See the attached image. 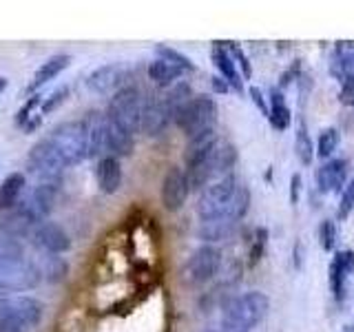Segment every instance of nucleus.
<instances>
[{
  "label": "nucleus",
  "mask_w": 354,
  "mask_h": 332,
  "mask_svg": "<svg viewBox=\"0 0 354 332\" xmlns=\"http://www.w3.org/2000/svg\"><path fill=\"white\" fill-rule=\"evenodd\" d=\"M215 120H217L215 100L208 95H199V98H193L191 102L180 111V116L175 118V124L182 129L186 138H195L199 133L215 129Z\"/></svg>",
  "instance_id": "4"
},
{
  "label": "nucleus",
  "mask_w": 354,
  "mask_h": 332,
  "mask_svg": "<svg viewBox=\"0 0 354 332\" xmlns=\"http://www.w3.org/2000/svg\"><path fill=\"white\" fill-rule=\"evenodd\" d=\"M339 147V131L337 129H324L319 133V140H317V155L321 160H328L332 153L337 151Z\"/></svg>",
  "instance_id": "30"
},
{
  "label": "nucleus",
  "mask_w": 354,
  "mask_h": 332,
  "mask_svg": "<svg viewBox=\"0 0 354 332\" xmlns=\"http://www.w3.org/2000/svg\"><path fill=\"white\" fill-rule=\"evenodd\" d=\"M55 197H58V184H40L22 199L18 208V215L27 221V224H42L44 219L51 215Z\"/></svg>",
  "instance_id": "8"
},
{
  "label": "nucleus",
  "mask_w": 354,
  "mask_h": 332,
  "mask_svg": "<svg viewBox=\"0 0 354 332\" xmlns=\"http://www.w3.org/2000/svg\"><path fill=\"white\" fill-rule=\"evenodd\" d=\"M352 210H354V177L346 184V188H343L341 202H339V210H337V217H339L341 221H343V219H348Z\"/></svg>",
  "instance_id": "35"
},
{
  "label": "nucleus",
  "mask_w": 354,
  "mask_h": 332,
  "mask_svg": "<svg viewBox=\"0 0 354 332\" xmlns=\"http://www.w3.org/2000/svg\"><path fill=\"white\" fill-rule=\"evenodd\" d=\"M27 162H29L31 173H36L42 180V184H58L62 171L66 169L64 162L60 160V155L55 153V149L51 147V142L47 138L33 144Z\"/></svg>",
  "instance_id": "6"
},
{
  "label": "nucleus",
  "mask_w": 354,
  "mask_h": 332,
  "mask_svg": "<svg viewBox=\"0 0 354 332\" xmlns=\"http://www.w3.org/2000/svg\"><path fill=\"white\" fill-rule=\"evenodd\" d=\"M248 95H250V100L254 104H257V109L261 111V113L268 118L270 116V109H268V104H266V98H263V93H261V89H257V86H250L248 89Z\"/></svg>",
  "instance_id": "42"
},
{
  "label": "nucleus",
  "mask_w": 354,
  "mask_h": 332,
  "mask_svg": "<svg viewBox=\"0 0 354 332\" xmlns=\"http://www.w3.org/2000/svg\"><path fill=\"white\" fill-rule=\"evenodd\" d=\"M182 73H184V71H182V69H177L175 64L166 62V60H160V58H155V60L149 64V77H151V80H153L155 84H160V86H171Z\"/></svg>",
  "instance_id": "25"
},
{
  "label": "nucleus",
  "mask_w": 354,
  "mask_h": 332,
  "mask_svg": "<svg viewBox=\"0 0 354 332\" xmlns=\"http://www.w3.org/2000/svg\"><path fill=\"white\" fill-rule=\"evenodd\" d=\"M5 89H7V77H0V95H3Z\"/></svg>",
  "instance_id": "47"
},
{
  "label": "nucleus",
  "mask_w": 354,
  "mask_h": 332,
  "mask_svg": "<svg viewBox=\"0 0 354 332\" xmlns=\"http://www.w3.org/2000/svg\"><path fill=\"white\" fill-rule=\"evenodd\" d=\"M86 133V149L88 158H104L106 155V116L100 111H88L82 120Z\"/></svg>",
  "instance_id": "15"
},
{
  "label": "nucleus",
  "mask_w": 354,
  "mask_h": 332,
  "mask_svg": "<svg viewBox=\"0 0 354 332\" xmlns=\"http://www.w3.org/2000/svg\"><path fill=\"white\" fill-rule=\"evenodd\" d=\"M210 84H213V91H215V93H228V91H230V84H228L221 75H213V80H210Z\"/></svg>",
  "instance_id": "44"
},
{
  "label": "nucleus",
  "mask_w": 354,
  "mask_h": 332,
  "mask_svg": "<svg viewBox=\"0 0 354 332\" xmlns=\"http://www.w3.org/2000/svg\"><path fill=\"white\" fill-rule=\"evenodd\" d=\"M33 243L49 255H60L71 248L69 235L55 221H42V224H38L36 230H33Z\"/></svg>",
  "instance_id": "14"
},
{
  "label": "nucleus",
  "mask_w": 354,
  "mask_h": 332,
  "mask_svg": "<svg viewBox=\"0 0 354 332\" xmlns=\"http://www.w3.org/2000/svg\"><path fill=\"white\" fill-rule=\"evenodd\" d=\"M270 116H268V122L272 124V129L277 131H286L290 127V109H288L286 100H283V93L279 89H270Z\"/></svg>",
  "instance_id": "24"
},
{
  "label": "nucleus",
  "mask_w": 354,
  "mask_h": 332,
  "mask_svg": "<svg viewBox=\"0 0 354 332\" xmlns=\"http://www.w3.org/2000/svg\"><path fill=\"white\" fill-rule=\"evenodd\" d=\"M155 53H158L160 60L171 62V64L177 66V69H182V71H193L195 69V64L191 62V58H186L184 53L175 51L171 47H164V44H158V47H155Z\"/></svg>",
  "instance_id": "31"
},
{
  "label": "nucleus",
  "mask_w": 354,
  "mask_h": 332,
  "mask_svg": "<svg viewBox=\"0 0 354 332\" xmlns=\"http://www.w3.org/2000/svg\"><path fill=\"white\" fill-rule=\"evenodd\" d=\"M40 122H42L40 116H33V118L27 122V124H25V133H31L33 129H38V127H40Z\"/></svg>",
  "instance_id": "45"
},
{
  "label": "nucleus",
  "mask_w": 354,
  "mask_h": 332,
  "mask_svg": "<svg viewBox=\"0 0 354 332\" xmlns=\"http://www.w3.org/2000/svg\"><path fill=\"white\" fill-rule=\"evenodd\" d=\"M346 177H348V162L346 160H330L317 171V186L321 193L337 191L346 188Z\"/></svg>",
  "instance_id": "17"
},
{
  "label": "nucleus",
  "mask_w": 354,
  "mask_h": 332,
  "mask_svg": "<svg viewBox=\"0 0 354 332\" xmlns=\"http://www.w3.org/2000/svg\"><path fill=\"white\" fill-rule=\"evenodd\" d=\"M95 177H97V186L102 193H106V195L118 193V188L122 186L120 160L113 158V155H104V158H100L97 166H95Z\"/></svg>",
  "instance_id": "19"
},
{
  "label": "nucleus",
  "mask_w": 354,
  "mask_h": 332,
  "mask_svg": "<svg viewBox=\"0 0 354 332\" xmlns=\"http://www.w3.org/2000/svg\"><path fill=\"white\" fill-rule=\"evenodd\" d=\"M164 98H166V104H169L171 113H173V122H175V118L180 116V111L193 100V91H191V86H188L186 82H180V84L171 86V91L166 93Z\"/></svg>",
  "instance_id": "26"
},
{
  "label": "nucleus",
  "mask_w": 354,
  "mask_h": 332,
  "mask_svg": "<svg viewBox=\"0 0 354 332\" xmlns=\"http://www.w3.org/2000/svg\"><path fill=\"white\" fill-rule=\"evenodd\" d=\"M5 306H7V302H5V299H0V315H3V310H5Z\"/></svg>",
  "instance_id": "48"
},
{
  "label": "nucleus",
  "mask_w": 354,
  "mask_h": 332,
  "mask_svg": "<svg viewBox=\"0 0 354 332\" xmlns=\"http://www.w3.org/2000/svg\"><path fill=\"white\" fill-rule=\"evenodd\" d=\"M66 95H69V86H60L58 91H53L47 100L42 102V113H51V111H55L58 109L64 100H66Z\"/></svg>",
  "instance_id": "39"
},
{
  "label": "nucleus",
  "mask_w": 354,
  "mask_h": 332,
  "mask_svg": "<svg viewBox=\"0 0 354 332\" xmlns=\"http://www.w3.org/2000/svg\"><path fill=\"white\" fill-rule=\"evenodd\" d=\"M266 243H268V230L266 228H257L254 230V239H252V246L248 252V266H257L266 252Z\"/></svg>",
  "instance_id": "32"
},
{
  "label": "nucleus",
  "mask_w": 354,
  "mask_h": 332,
  "mask_svg": "<svg viewBox=\"0 0 354 332\" xmlns=\"http://www.w3.org/2000/svg\"><path fill=\"white\" fill-rule=\"evenodd\" d=\"M268 310H270V299L259 290H252V293L224 299V304H221V319L250 332V328H254L268 315Z\"/></svg>",
  "instance_id": "1"
},
{
  "label": "nucleus",
  "mask_w": 354,
  "mask_h": 332,
  "mask_svg": "<svg viewBox=\"0 0 354 332\" xmlns=\"http://www.w3.org/2000/svg\"><path fill=\"white\" fill-rule=\"evenodd\" d=\"M299 193H301V175L295 173L290 180V204L299 202Z\"/></svg>",
  "instance_id": "43"
},
{
  "label": "nucleus",
  "mask_w": 354,
  "mask_h": 332,
  "mask_svg": "<svg viewBox=\"0 0 354 332\" xmlns=\"http://www.w3.org/2000/svg\"><path fill=\"white\" fill-rule=\"evenodd\" d=\"M129 69L124 64H104V66H97V69L86 77V86L91 89L93 93L100 95H109V93H118L124 89V82L129 77Z\"/></svg>",
  "instance_id": "12"
},
{
  "label": "nucleus",
  "mask_w": 354,
  "mask_h": 332,
  "mask_svg": "<svg viewBox=\"0 0 354 332\" xmlns=\"http://www.w3.org/2000/svg\"><path fill=\"white\" fill-rule=\"evenodd\" d=\"M217 144H219V140H217L215 129L199 133V136H195V138H188L186 151H184L186 169H191V166H195V164H199V162H204V160L208 158V155L215 151Z\"/></svg>",
  "instance_id": "18"
},
{
  "label": "nucleus",
  "mask_w": 354,
  "mask_h": 332,
  "mask_svg": "<svg viewBox=\"0 0 354 332\" xmlns=\"http://www.w3.org/2000/svg\"><path fill=\"white\" fill-rule=\"evenodd\" d=\"M188 193H191V186H188V177L186 171H182L180 166H171L166 171L164 180H162V204L166 210H180L186 202Z\"/></svg>",
  "instance_id": "13"
},
{
  "label": "nucleus",
  "mask_w": 354,
  "mask_h": 332,
  "mask_svg": "<svg viewBox=\"0 0 354 332\" xmlns=\"http://www.w3.org/2000/svg\"><path fill=\"white\" fill-rule=\"evenodd\" d=\"M335 241H337V228H335V221L326 219L324 224L319 226V243L324 250H332L335 248Z\"/></svg>",
  "instance_id": "36"
},
{
  "label": "nucleus",
  "mask_w": 354,
  "mask_h": 332,
  "mask_svg": "<svg viewBox=\"0 0 354 332\" xmlns=\"http://www.w3.org/2000/svg\"><path fill=\"white\" fill-rule=\"evenodd\" d=\"M0 332H22V330H18V328H14V326L5 324V321H0Z\"/></svg>",
  "instance_id": "46"
},
{
  "label": "nucleus",
  "mask_w": 354,
  "mask_h": 332,
  "mask_svg": "<svg viewBox=\"0 0 354 332\" xmlns=\"http://www.w3.org/2000/svg\"><path fill=\"white\" fill-rule=\"evenodd\" d=\"M42 275L47 277L49 282H62L66 275V261L62 257H58V255H51V257L44 261Z\"/></svg>",
  "instance_id": "34"
},
{
  "label": "nucleus",
  "mask_w": 354,
  "mask_h": 332,
  "mask_svg": "<svg viewBox=\"0 0 354 332\" xmlns=\"http://www.w3.org/2000/svg\"><path fill=\"white\" fill-rule=\"evenodd\" d=\"M239 182L232 175L221 177V180L213 182L206 186L202 195L197 199V215L199 219H215V217H224L226 208L230 204L232 195H235Z\"/></svg>",
  "instance_id": "5"
},
{
  "label": "nucleus",
  "mask_w": 354,
  "mask_h": 332,
  "mask_svg": "<svg viewBox=\"0 0 354 332\" xmlns=\"http://www.w3.org/2000/svg\"><path fill=\"white\" fill-rule=\"evenodd\" d=\"M210 58H213L215 69L230 84V89H235L237 93H241L243 91V80H241V75L237 71L235 60H232V55L226 49V42H215L213 51H210Z\"/></svg>",
  "instance_id": "16"
},
{
  "label": "nucleus",
  "mask_w": 354,
  "mask_h": 332,
  "mask_svg": "<svg viewBox=\"0 0 354 332\" xmlns=\"http://www.w3.org/2000/svg\"><path fill=\"white\" fill-rule=\"evenodd\" d=\"M219 264H221V255L215 246H206L197 248L191 257H188L186 266H184V282L191 286H202L206 282H210L213 277L219 273Z\"/></svg>",
  "instance_id": "7"
},
{
  "label": "nucleus",
  "mask_w": 354,
  "mask_h": 332,
  "mask_svg": "<svg viewBox=\"0 0 354 332\" xmlns=\"http://www.w3.org/2000/svg\"><path fill=\"white\" fill-rule=\"evenodd\" d=\"M69 62H71V55H66V53L51 55V58L47 62H42L36 69V73H33L29 91H33V89H38L42 84H47L49 80H53V77H58L66 66H69Z\"/></svg>",
  "instance_id": "21"
},
{
  "label": "nucleus",
  "mask_w": 354,
  "mask_h": 332,
  "mask_svg": "<svg viewBox=\"0 0 354 332\" xmlns=\"http://www.w3.org/2000/svg\"><path fill=\"white\" fill-rule=\"evenodd\" d=\"M40 102H42L40 95H33V98H29L27 102L22 104V109H20L18 113H16V127H22V129H25L27 122H29L33 116H36V113H33V111H36V107H38Z\"/></svg>",
  "instance_id": "38"
},
{
  "label": "nucleus",
  "mask_w": 354,
  "mask_h": 332,
  "mask_svg": "<svg viewBox=\"0 0 354 332\" xmlns=\"http://www.w3.org/2000/svg\"><path fill=\"white\" fill-rule=\"evenodd\" d=\"M335 261L339 264V268L346 273L348 277L354 273V252L352 250H341L335 255Z\"/></svg>",
  "instance_id": "40"
},
{
  "label": "nucleus",
  "mask_w": 354,
  "mask_h": 332,
  "mask_svg": "<svg viewBox=\"0 0 354 332\" xmlns=\"http://www.w3.org/2000/svg\"><path fill=\"white\" fill-rule=\"evenodd\" d=\"M295 151H297V158L301 164H310L315 160V147H313V140H310L308 131L304 124H299L297 129V138H295Z\"/></svg>",
  "instance_id": "29"
},
{
  "label": "nucleus",
  "mask_w": 354,
  "mask_h": 332,
  "mask_svg": "<svg viewBox=\"0 0 354 332\" xmlns=\"http://www.w3.org/2000/svg\"><path fill=\"white\" fill-rule=\"evenodd\" d=\"M27 180L22 173H9L3 184H0V210H11L16 208L22 193H25Z\"/></svg>",
  "instance_id": "23"
},
{
  "label": "nucleus",
  "mask_w": 354,
  "mask_h": 332,
  "mask_svg": "<svg viewBox=\"0 0 354 332\" xmlns=\"http://www.w3.org/2000/svg\"><path fill=\"white\" fill-rule=\"evenodd\" d=\"M339 100L346 107H352L354 109V77H346L341 84V93H339Z\"/></svg>",
  "instance_id": "41"
},
{
  "label": "nucleus",
  "mask_w": 354,
  "mask_h": 332,
  "mask_svg": "<svg viewBox=\"0 0 354 332\" xmlns=\"http://www.w3.org/2000/svg\"><path fill=\"white\" fill-rule=\"evenodd\" d=\"M226 49H228V53L232 55V60H235V64H239V66H241L243 77H246V80H250V77H252V66H250V62H248V58H246V53L241 51L239 44L226 42Z\"/></svg>",
  "instance_id": "37"
},
{
  "label": "nucleus",
  "mask_w": 354,
  "mask_h": 332,
  "mask_svg": "<svg viewBox=\"0 0 354 332\" xmlns=\"http://www.w3.org/2000/svg\"><path fill=\"white\" fill-rule=\"evenodd\" d=\"M0 321H5V324L22 332H29L42 321V304L33 297L11 299V302H7L3 315H0Z\"/></svg>",
  "instance_id": "9"
},
{
  "label": "nucleus",
  "mask_w": 354,
  "mask_h": 332,
  "mask_svg": "<svg viewBox=\"0 0 354 332\" xmlns=\"http://www.w3.org/2000/svg\"><path fill=\"white\" fill-rule=\"evenodd\" d=\"M173 122V113L166 104L164 95H149L144 98V111H142V131L151 138H158L169 129Z\"/></svg>",
  "instance_id": "11"
},
{
  "label": "nucleus",
  "mask_w": 354,
  "mask_h": 332,
  "mask_svg": "<svg viewBox=\"0 0 354 332\" xmlns=\"http://www.w3.org/2000/svg\"><path fill=\"white\" fill-rule=\"evenodd\" d=\"M47 140L51 142L55 153L60 155L64 166H75L88 158L86 133L82 127V120L80 122H62V124H58L49 133Z\"/></svg>",
  "instance_id": "2"
},
{
  "label": "nucleus",
  "mask_w": 354,
  "mask_h": 332,
  "mask_svg": "<svg viewBox=\"0 0 354 332\" xmlns=\"http://www.w3.org/2000/svg\"><path fill=\"white\" fill-rule=\"evenodd\" d=\"M346 282H348V275L339 268V264L335 259H332V264H330V290H332V295H335L337 302H341L343 293H346Z\"/></svg>",
  "instance_id": "33"
},
{
  "label": "nucleus",
  "mask_w": 354,
  "mask_h": 332,
  "mask_svg": "<svg viewBox=\"0 0 354 332\" xmlns=\"http://www.w3.org/2000/svg\"><path fill=\"white\" fill-rule=\"evenodd\" d=\"M42 270L36 266L25 261H14V264H0V288L5 290H31L40 282Z\"/></svg>",
  "instance_id": "10"
},
{
  "label": "nucleus",
  "mask_w": 354,
  "mask_h": 332,
  "mask_svg": "<svg viewBox=\"0 0 354 332\" xmlns=\"http://www.w3.org/2000/svg\"><path fill=\"white\" fill-rule=\"evenodd\" d=\"M248 206H250V191H248V188L243 186V184H239V186H237V191H235V195H232V199H230L228 208H226V215H224V217L239 221L243 215L248 213Z\"/></svg>",
  "instance_id": "28"
},
{
  "label": "nucleus",
  "mask_w": 354,
  "mask_h": 332,
  "mask_svg": "<svg viewBox=\"0 0 354 332\" xmlns=\"http://www.w3.org/2000/svg\"><path fill=\"white\" fill-rule=\"evenodd\" d=\"M142 111H144V98L136 86H124L115 95H111L106 118L115 122L131 136L142 131Z\"/></svg>",
  "instance_id": "3"
},
{
  "label": "nucleus",
  "mask_w": 354,
  "mask_h": 332,
  "mask_svg": "<svg viewBox=\"0 0 354 332\" xmlns=\"http://www.w3.org/2000/svg\"><path fill=\"white\" fill-rule=\"evenodd\" d=\"M25 261V248L14 235H0V264Z\"/></svg>",
  "instance_id": "27"
},
{
  "label": "nucleus",
  "mask_w": 354,
  "mask_h": 332,
  "mask_svg": "<svg viewBox=\"0 0 354 332\" xmlns=\"http://www.w3.org/2000/svg\"><path fill=\"white\" fill-rule=\"evenodd\" d=\"M239 221L228 219V217H215V219H202L199 224V237L204 241L213 243V241H224L228 239L232 232H235Z\"/></svg>",
  "instance_id": "22"
},
{
  "label": "nucleus",
  "mask_w": 354,
  "mask_h": 332,
  "mask_svg": "<svg viewBox=\"0 0 354 332\" xmlns=\"http://www.w3.org/2000/svg\"><path fill=\"white\" fill-rule=\"evenodd\" d=\"M133 147H136V142H133L131 133H127L106 118V155H113L118 160L127 158V155L133 153Z\"/></svg>",
  "instance_id": "20"
}]
</instances>
